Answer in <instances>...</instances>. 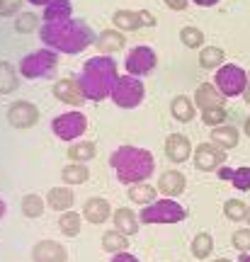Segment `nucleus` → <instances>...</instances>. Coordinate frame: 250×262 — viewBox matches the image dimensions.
Wrapping results in <instances>:
<instances>
[{
  "mask_svg": "<svg viewBox=\"0 0 250 262\" xmlns=\"http://www.w3.org/2000/svg\"><path fill=\"white\" fill-rule=\"evenodd\" d=\"M41 44L66 56H75L95 44V32L85 19H64V22H44L39 27Z\"/></svg>",
  "mask_w": 250,
  "mask_h": 262,
  "instance_id": "obj_1",
  "label": "nucleus"
},
{
  "mask_svg": "<svg viewBox=\"0 0 250 262\" xmlns=\"http://www.w3.org/2000/svg\"><path fill=\"white\" fill-rule=\"evenodd\" d=\"M117 78H119L117 61L112 56L97 54V56L85 61L83 71L78 75V83H80V90H83L85 100L100 102V100H105V97L112 95V88L117 83Z\"/></svg>",
  "mask_w": 250,
  "mask_h": 262,
  "instance_id": "obj_2",
  "label": "nucleus"
},
{
  "mask_svg": "<svg viewBox=\"0 0 250 262\" xmlns=\"http://www.w3.org/2000/svg\"><path fill=\"white\" fill-rule=\"evenodd\" d=\"M110 165L114 175L124 185H136V182H146L156 170V160L153 153L146 148H136V146H119L112 150Z\"/></svg>",
  "mask_w": 250,
  "mask_h": 262,
  "instance_id": "obj_3",
  "label": "nucleus"
},
{
  "mask_svg": "<svg viewBox=\"0 0 250 262\" xmlns=\"http://www.w3.org/2000/svg\"><path fill=\"white\" fill-rule=\"evenodd\" d=\"M141 224H180L187 219V209L173 196H163L158 202L143 206L141 211Z\"/></svg>",
  "mask_w": 250,
  "mask_h": 262,
  "instance_id": "obj_4",
  "label": "nucleus"
},
{
  "mask_svg": "<svg viewBox=\"0 0 250 262\" xmlns=\"http://www.w3.org/2000/svg\"><path fill=\"white\" fill-rule=\"evenodd\" d=\"M56 66H58V51L54 49H39L32 51L19 61V73L27 80H39V78H51L56 73Z\"/></svg>",
  "mask_w": 250,
  "mask_h": 262,
  "instance_id": "obj_5",
  "label": "nucleus"
},
{
  "mask_svg": "<svg viewBox=\"0 0 250 262\" xmlns=\"http://www.w3.org/2000/svg\"><path fill=\"white\" fill-rule=\"evenodd\" d=\"M112 102L117 104L119 110H134V107H139L143 102V97H146V85L141 83L139 75H119L117 78V83L112 88Z\"/></svg>",
  "mask_w": 250,
  "mask_h": 262,
  "instance_id": "obj_6",
  "label": "nucleus"
},
{
  "mask_svg": "<svg viewBox=\"0 0 250 262\" xmlns=\"http://www.w3.org/2000/svg\"><path fill=\"white\" fill-rule=\"evenodd\" d=\"M214 85L221 90L223 97H238L248 88V73L236 63H223L221 68H216Z\"/></svg>",
  "mask_w": 250,
  "mask_h": 262,
  "instance_id": "obj_7",
  "label": "nucleus"
},
{
  "mask_svg": "<svg viewBox=\"0 0 250 262\" xmlns=\"http://www.w3.org/2000/svg\"><path fill=\"white\" fill-rule=\"evenodd\" d=\"M51 131H54L56 139L61 141H78L88 131V117L78 110L64 112L51 119Z\"/></svg>",
  "mask_w": 250,
  "mask_h": 262,
  "instance_id": "obj_8",
  "label": "nucleus"
},
{
  "mask_svg": "<svg viewBox=\"0 0 250 262\" xmlns=\"http://www.w3.org/2000/svg\"><path fill=\"white\" fill-rule=\"evenodd\" d=\"M124 66H127V73L143 78L153 73V68L158 66V56L151 47H134L124 58Z\"/></svg>",
  "mask_w": 250,
  "mask_h": 262,
  "instance_id": "obj_9",
  "label": "nucleus"
},
{
  "mask_svg": "<svg viewBox=\"0 0 250 262\" xmlns=\"http://www.w3.org/2000/svg\"><path fill=\"white\" fill-rule=\"evenodd\" d=\"M112 25L114 29H121V32H136L141 27H153L156 25V17L151 15L149 10H117L112 15Z\"/></svg>",
  "mask_w": 250,
  "mask_h": 262,
  "instance_id": "obj_10",
  "label": "nucleus"
},
{
  "mask_svg": "<svg viewBox=\"0 0 250 262\" xmlns=\"http://www.w3.org/2000/svg\"><path fill=\"white\" fill-rule=\"evenodd\" d=\"M39 122V110L29 100H17L8 107V124L12 129H32Z\"/></svg>",
  "mask_w": 250,
  "mask_h": 262,
  "instance_id": "obj_11",
  "label": "nucleus"
},
{
  "mask_svg": "<svg viewBox=\"0 0 250 262\" xmlns=\"http://www.w3.org/2000/svg\"><path fill=\"white\" fill-rule=\"evenodd\" d=\"M192 158H195V165L202 172H214V170L223 168V163H226V150L221 146H216V143H199L197 150L192 153Z\"/></svg>",
  "mask_w": 250,
  "mask_h": 262,
  "instance_id": "obj_12",
  "label": "nucleus"
},
{
  "mask_svg": "<svg viewBox=\"0 0 250 262\" xmlns=\"http://www.w3.org/2000/svg\"><path fill=\"white\" fill-rule=\"evenodd\" d=\"M51 93L58 102L64 104H71V107H80L85 102V95L80 90V83H78V78H61V80H56L54 88H51Z\"/></svg>",
  "mask_w": 250,
  "mask_h": 262,
  "instance_id": "obj_13",
  "label": "nucleus"
},
{
  "mask_svg": "<svg viewBox=\"0 0 250 262\" xmlns=\"http://www.w3.org/2000/svg\"><path fill=\"white\" fill-rule=\"evenodd\" d=\"M32 260L34 262H68V250L66 245L56 241H39L32 248Z\"/></svg>",
  "mask_w": 250,
  "mask_h": 262,
  "instance_id": "obj_14",
  "label": "nucleus"
},
{
  "mask_svg": "<svg viewBox=\"0 0 250 262\" xmlns=\"http://www.w3.org/2000/svg\"><path fill=\"white\" fill-rule=\"evenodd\" d=\"M165 156L170 163H185L192 156V143L185 134H170L165 139Z\"/></svg>",
  "mask_w": 250,
  "mask_h": 262,
  "instance_id": "obj_15",
  "label": "nucleus"
},
{
  "mask_svg": "<svg viewBox=\"0 0 250 262\" xmlns=\"http://www.w3.org/2000/svg\"><path fill=\"white\" fill-rule=\"evenodd\" d=\"M95 47H97L100 54L112 56V54H117V51H121V49L127 47V37H124V32H121V29H105V32L97 34Z\"/></svg>",
  "mask_w": 250,
  "mask_h": 262,
  "instance_id": "obj_16",
  "label": "nucleus"
},
{
  "mask_svg": "<svg viewBox=\"0 0 250 262\" xmlns=\"http://www.w3.org/2000/svg\"><path fill=\"white\" fill-rule=\"evenodd\" d=\"M112 216V206L107 199H102V196H90L88 202L83 204V219L85 221H90V224H105L107 219Z\"/></svg>",
  "mask_w": 250,
  "mask_h": 262,
  "instance_id": "obj_17",
  "label": "nucleus"
},
{
  "mask_svg": "<svg viewBox=\"0 0 250 262\" xmlns=\"http://www.w3.org/2000/svg\"><path fill=\"white\" fill-rule=\"evenodd\" d=\"M226 97L221 95V90L216 88L214 83H202L197 85V93H195V104L199 110H209V107H223Z\"/></svg>",
  "mask_w": 250,
  "mask_h": 262,
  "instance_id": "obj_18",
  "label": "nucleus"
},
{
  "mask_svg": "<svg viewBox=\"0 0 250 262\" xmlns=\"http://www.w3.org/2000/svg\"><path fill=\"white\" fill-rule=\"evenodd\" d=\"M185 187H187V178L180 170H165V172L160 175V180H158V189L165 196H173V199L182 194Z\"/></svg>",
  "mask_w": 250,
  "mask_h": 262,
  "instance_id": "obj_19",
  "label": "nucleus"
},
{
  "mask_svg": "<svg viewBox=\"0 0 250 262\" xmlns=\"http://www.w3.org/2000/svg\"><path fill=\"white\" fill-rule=\"evenodd\" d=\"M47 204L49 209H54L58 214H64V211H71V206L75 204V194L71 185H66V187H51L47 194Z\"/></svg>",
  "mask_w": 250,
  "mask_h": 262,
  "instance_id": "obj_20",
  "label": "nucleus"
},
{
  "mask_svg": "<svg viewBox=\"0 0 250 262\" xmlns=\"http://www.w3.org/2000/svg\"><path fill=\"white\" fill-rule=\"evenodd\" d=\"M112 219H114V228H117V231H121L124 235H134L136 231H139L141 216H136L131 209H127V206L117 209V211L112 214Z\"/></svg>",
  "mask_w": 250,
  "mask_h": 262,
  "instance_id": "obj_21",
  "label": "nucleus"
},
{
  "mask_svg": "<svg viewBox=\"0 0 250 262\" xmlns=\"http://www.w3.org/2000/svg\"><path fill=\"white\" fill-rule=\"evenodd\" d=\"M44 22H64V19L73 17V3L71 0H51L44 12H41Z\"/></svg>",
  "mask_w": 250,
  "mask_h": 262,
  "instance_id": "obj_22",
  "label": "nucleus"
},
{
  "mask_svg": "<svg viewBox=\"0 0 250 262\" xmlns=\"http://www.w3.org/2000/svg\"><path fill=\"white\" fill-rule=\"evenodd\" d=\"M170 114L177 122H192L195 119V100H190L187 95H177L170 102Z\"/></svg>",
  "mask_w": 250,
  "mask_h": 262,
  "instance_id": "obj_23",
  "label": "nucleus"
},
{
  "mask_svg": "<svg viewBox=\"0 0 250 262\" xmlns=\"http://www.w3.org/2000/svg\"><path fill=\"white\" fill-rule=\"evenodd\" d=\"M212 141L216 146H221L223 150H231L238 146V129L231 124H221V126H214L212 129Z\"/></svg>",
  "mask_w": 250,
  "mask_h": 262,
  "instance_id": "obj_24",
  "label": "nucleus"
},
{
  "mask_svg": "<svg viewBox=\"0 0 250 262\" xmlns=\"http://www.w3.org/2000/svg\"><path fill=\"white\" fill-rule=\"evenodd\" d=\"M219 178L221 180H231V185L241 192H248L250 189V168H219Z\"/></svg>",
  "mask_w": 250,
  "mask_h": 262,
  "instance_id": "obj_25",
  "label": "nucleus"
},
{
  "mask_svg": "<svg viewBox=\"0 0 250 262\" xmlns=\"http://www.w3.org/2000/svg\"><path fill=\"white\" fill-rule=\"evenodd\" d=\"M127 248H129V241H127V235L121 233V231H107V233L102 235V250L105 253H127Z\"/></svg>",
  "mask_w": 250,
  "mask_h": 262,
  "instance_id": "obj_26",
  "label": "nucleus"
},
{
  "mask_svg": "<svg viewBox=\"0 0 250 262\" xmlns=\"http://www.w3.org/2000/svg\"><path fill=\"white\" fill-rule=\"evenodd\" d=\"M61 178H64L66 185H83L90 178V170L85 163H68L64 170H61Z\"/></svg>",
  "mask_w": 250,
  "mask_h": 262,
  "instance_id": "obj_27",
  "label": "nucleus"
},
{
  "mask_svg": "<svg viewBox=\"0 0 250 262\" xmlns=\"http://www.w3.org/2000/svg\"><path fill=\"white\" fill-rule=\"evenodd\" d=\"M17 71L12 68V63L8 61H0V95H10L17 90Z\"/></svg>",
  "mask_w": 250,
  "mask_h": 262,
  "instance_id": "obj_28",
  "label": "nucleus"
},
{
  "mask_svg": "<svg viewBox=\"0 0 250 262\" xmlns=\"http://www.w3.org/2000/svg\"><path fill=\"white\" fill-rule=\"evenodd\" d=\"M95 153H97L95 141H80V143H71L68 158L73 160V163H88V160L95 158Z\"/></svg>",
  "mask_w": 250,
  "mask_h": 262,
  "instance_id": "obj_29",
  "label": "nucleus"
},
{
  "mask_svg": "<svg viewBox=\"0 0 250 262\" xmlns=\"http://www.w3.org/2000/svg\"><path fill=\"white\" fill-rule=\"evenodd\" d=\"M223 49L219 47H204L199 51V66H202L204 71H216V68H221L223 66Z\"/></svg>",
  "mask_w": 250,
  "mask_h": 262,
  "instance_id": "obj_30",
  "label": "nucleus"
},
{
  "mask_svg": "<svg viewBox=\"0 0 250 262\" xmlns=\"http://www.w3.org/2000/svg\"><path fill=\"white\" fill-rule=\"evenodd\" d=\"M158 189L149 182H136V185H129V199L131 202H139V204H151L156 202Z\"/></svg>",
  "mask_w": 250,
  "mask_h": 262,
  "instance_id": "obj_31",
  "label": "nucleus"
},
{
  "mask_svg": "<svg viewBox=\"0 0 250 262\" xmlns=\"http://www.w3.org/2000/svg\"><path fill=\"white\" fill-rule=\"evenodd\" d=\"M44 202H47V199H41L39 194H25L19 209H22V214L27 216V219H39V216L44 214V206H47Z\"/></svg>",
  "mask_w": 250,
  "mask_h": 262,
  "instance_id": "obj_32",
  "label": "nucleus"
},
{
  "mask_svg": "<svg viewBox=\"0 0 250 262\" xmlns=\"http://www.w3.org/2000/svg\"><path fill=\"white\" fill-rule=\"evenodd\" d=\"M190 250H192V255H195L197 260H206L214 250V238L209 233H197L192 245H190Z\"/></svg>",
  "mask_w": 250,
  "mask_h": 262,
  "instance_id": "obj_33",
  "label": "nucleus"
},
{
  "mask_svg": "<svg viewBox=\"0 0 250 262\" xmlns=\"http://www.w3.org/2000/svg\"><path fill=\"white\" fill-rule=\"evenodd\" d=\"M80 226H83L80 214H75V211H64V214H61V219H58V228H61V233L71 235V238L80 233Z\"/></svg>",
  "mask_w": 250,
  "mask_h": 262,
  "instance_id": "obj_34",
  "label": "nucleus"
},
{
  "mask_svg": "<svg viewBox=\"0 0 250 262\" xmlns=\"http://www.w3.org/2000/svg\"><path fill=\"white\" fill-rule=\"evenodd\" d=\"M180 41H182L187 49L204 47V32H202L199 27H192V25H187V27L180 29Z\"/></svg>",
  "mask_w": 250,
  "mask_h": 262,
  "instance_id": "obj_35",
  "label": "nucleus"
},
{
  "mask_svg": "<svg viewBox=\"0 0 250 262\" xmlns=\"http://www.w3.org/2000/svg\"><path fill=\"white\" fill-rule=\"evenodd\" d=\"M37 27H39V15H34V12H19L15 17V32H19V34L37 32Z\"/></svg>",
  "mask_w": 250,
  "mask_h": 262,
  "instance_id": "obj_36",
  "label": "nucleus"
},
{
  "mask_svg": "<svg viewBox=\"0 0 250 262\" xmlns=\"http://www.w3.org/2000/svg\"><path fill=\"white\" fill-rule=\"evenodd\" d=\"M223 214H226L228 221H245L248 206H245V202H241V199H228V202L223 204Z\"/></svg>",
  "mask_w": 250,
  "mask_h": 262,
  "instance_id": "obj_37",
  "label": "nucleus"
},
{
  "mask_svg": "<svg viewBox=\"0 0 250 262\" xmlns=\"http://www.w3.org/2000/svg\"><path fill=\"white\" fill-rule=\"evenodd\" d=\"M202 122L206 124V126H221L223 122H226V110L223 107H209V110H204L202 112Z\"/></svg>",
  "mask_w": 250,
  "mask_h": 262,
  "instance_id": "obj_38",
  "label": "nucleus"
},
{
  "mask_svg": "<svg viewBox=\"0 0 250 262\" xmlns=\"http://www.w3.org/2000/svg\"><path fill=\"white\" fill-rule=\"evenodd\" d=\"M231 243H233L236 250L250 253V228H238V231L231 235Z\"/></svg>",
  "mask_w": 250,
  "mask_h": 262,
  "instance_id": "obj_39",
  "label": "nucleus"
},
{
  "mask_svg": "<svg viewBox=\"0 0 250 262\" xmlns=\"http://www.w3.org/2000/svg\"><path fill=\"white\" fill-rule=\"evenodd\" d=\"M19 3L17 0H0V15L5 17V15H12V12H17Z\"/></svg>",
  "mask_w": 250,
  "mask_h": 262,
  "instance_id": "obj_40",
  "label": "nucleus"
},
{
  "mask_svg": "<svg viewBox=\"0 0 250 262\" xmlns=\"http://www.w3.org/2000/svg\"><path fill=\"white\" fill-rule=\"evenodd\" d=\"M165 5H168L170 10H177V12H182V10H187L190 0H165Z\"/></svg>",
  "mask_w": 250,
  "mask_h": 262,
  "instance_id": "obj_41",
  "label": "nucleus"
},
{
  "mask_svg": "<svg viewBox=\"0 0 250 262\" xmlns=\"http://www.w3.org/2000/svg\"><path fill=\"white\" fill-rule=\"evenodd\" d=\"M110 262H141V260H139V257H134L131 253H117Z\"/></svg>",
  "mask_w": 250,
  "mask_h": 262,
  "instance_id": "obj_42",
  "label": "nucleus"
},
{
  "mask_svg": "<svg viewBox=\"0 0 250 262\" xmlns=\"http://www.w3.org/2000/svg\"><path fill=\"white\" fill-rule=\"evenodd\" d=\"M192 3H197V5H202V8H212V5H216L219 0H192Z\"/></svg>",
  "mask_w": 250,
  "mask_h": 262,
  "instance_id": "obj_43",
  "label": "nucleus"
},
{
  "mask_svg": "<svg viewBox=\"0 0 250 262\" xmlns=\"http://www.w3.org/2000/svg\"><path fill=\"white\" fill-rule=\"evenodd\" d=\"M27 3H29V5H41V8H47L51 0H27Z\"/></svg>",
  "mask_w": 250,
  "mask_h": 262,
  "instance_id": "obj_44",
  "label": "nucleus"
},
{
  "mask_svg": "<svg viewBox=\"0 0 250 262\" xmlns=\"http://www.w3.org/2000/svg\"><path fill=\"white\" fill-rule=\"evenodd\" d=\"M5 211H8V204H5V202H3V196H0V221H3Z\"/></svg>",
  "mask_w": 250,
  "mask_h": 262,
  "instance_id": "obj_45",
  "label": "nucleus"
},
{
  "mask_svg": "<svg viewBox=\"0 0 250 262\" xmlns=\"http://www.w3.org/2000/svg\"><path fill=\"white\" fill-rule=\"evenodd\" d=\"M243 97L248 100V104H250V73H248V88H245V93H243Z\"/></svg>",
  "mask_w": 250,
  "mask_h": 262,
  "instance_id": "obj_46",
  "label": "nucleus"
},
{
  "mask_svg": "<svg viewBox=\"0 0 250 262\" xmlns=\"http://www.w3.org/2000/svg\"><path fill=\"white\" fill-rule=\"evenodd\" d=\"M243 129H245V134H248V136H250V117H248V119H245V124H243Z\"/></svg>",
  "mask_w": 250,
  "mask_h": 262,
  "instance_id": "obj_47",
  "label": "nucleus"
},
{
  "mask_svg": "<svg viewBox=\"0 0 250 262\" xmlns=\"http://www.w3.org/2000/svg\"><path fill=\"white\" fill-rule=\"evenodd\" d=\"M238 262H250V253H243V257Z\"/></svg>",
  "mask_w": 250,
  "mask_h": 262,
  "instance_id": "obj_48",
  "label": "nucleus"
},
{
  "mask_svg": "<svg viewBox=\"0 0 250 262\" xmlns=\"http://www.w3.org/2000/svg\"><path fill=\"white\" fill-rule=\"evenodd\" d=\"M212 262H231V260H226V257H216V260H212Z\"/></svg>",
  "mask_w": 250,
  "mask_h": 262,
  "instance_id": "obj_49",
  "label": "nucleus"
},
{
  "mask_svg": "<svg viewBox=\"0 0 250 262\" xmlns=\"http://www.w3.org/2000/svg\"><path fill=\"white\" fill-rule=\"evenodd\" d=\"M245 221H248V226H250V206H248V216H245Z\"/></svg>",
  "mask_w": 250,
  "mask_h": 262,
  "instance_id": "obj_50",
  "label": "nucleus"
}]
</instances>
